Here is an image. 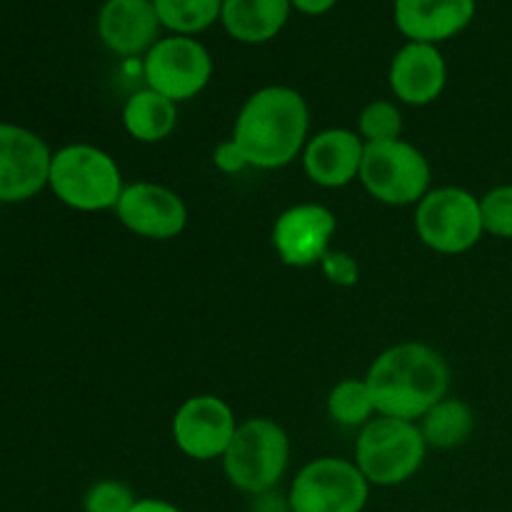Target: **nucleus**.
Listing matches in <instances>:
<instances>
[{
	"mask_svg": "<svg viewBox=\"0 0 512 512\" xmlns=\"http://www.w3.org/2000/svg\"><path fill=\"white\" fill-rule=\"evenodd\" d=\"M378 415L418 423L448 398L450 368L443 355L423 343H400L380 353L365 375Z\"/></svg>",
	"mask_w": 512,
	"mask_h": 512,
	"instance_id": "obj_1",
	"label": "nucleus"
},
{
	"mask_svg": "<svg viewBox=\"0 0 512 512\" xmlns=\"http://www.w3.org/2000/svg\"><path fill=\"white\" fill-rule=\"evenodd\" d=\"M310 110L288 85H268L250 95L235 118L233 140L250 168L275 170L293 163L308 145Z\"/></svg>",
	"mask_w": 512,
	"mask_h": 512,
	"instance_id": "obj_2",
	"label": "nucleus"
},
{
	"mask_svg": "<svg viewBox=\"0 0 512 512\" xmlns=\"http://www.w3.org/2000/svg\"><path fill=\"white\" fill-rule=\"evenodd\" d=\"M48 188L68 208L98 213L115 210L125 185L118 163L105 150L75 143L53 153Z\"/></svg>",
	"mask_w": 512,
	"mask_h": 512,
	"instance_id": "obj_3",
	"label": "nucleus"
},
{
	"mask_svg": "<svg viewBox=\"0 0 512 512\" xmlns=\"http://www.w3.org/2000/svg\"><path fill=\"white\" fill-rule=\"evenodd\" d=\"M290 465V438L275 420L248 418L238 423L223 455L225 478L248 495H263L278 488Z\"/></svg>",
	"mask_w": 512,
	"mask_h": 512,
	"instance_id": "obj_4",
	"label": "nucleus"
},
{
	"mask_svg": "<svg viewBox=\"0 0 512 512\" xmlns=\"http://www.w3.org/2000/svg\"><path fill=\"white\" fill-rule=\"evenodd\" d=\"M425 453L428 445L418 423L378 415L360 430L355 465L370 485L393 488L423 468Z\"/></svg>",
	"mask_w": 512,
	"mask_h": 512,
	"instance_id": "obj_5",
	"label": "nucleus"
},
{
	"mask_svg": "<svg viewBox=\"0 0 512 512\" xmlns=\"http://www.w3.org/2000/svg\"><path fill=\"white\" fill-rule=\"evenodd\" d=\"M418 238L430 250L443 255H460L473 250L483 238L480 198L465 188L428 190L415 210Z\"/></svg>",
	"mask_w": 512,
	"mask_h": 512,
	"instance_id": "obj_6",
	"label": "nucleus"
},
{
	"mask_svg": "<svg viewBox=\"0 0 512 512\" xmlns=\"http://www.w3.org/2000/svg\"><path fill=\"white\" fill-rule=\"evenodd\" d=\"M360 183L385 205H413L428 195L430 163L413 143H365Z\"/></svg>",
	"mask_w": 512,
	"mask_h": 512,
	"instance_id": "obj_7",
	"label": "nucleus"
},
{
	"mask_svg": "<svg viewBox=\"0 0 512 512\" xmlns=\"http://www.w3.org/2000/svg\"><path fill=\"white\" fill-rule=\"evenodd\" d=\"M370 483L355 460L318 458L305 465L290 485L293 512H363Z\"/></svg>",
	"mask_w": 512,
	"mask_h": 512,
	"instance_id": "obj_8",
	"label": "nucleus"
},
{
	"mask_svg": "<svg viewBox=\"0 0 512 512\" xmlns=\"http://www.w3.org/2000/svg\"><path fill=\"white\" fill-rule=\"evenodd\" d=\"M145 88L165 95L173 103L195 98L213 78V58L200 40L190 35L160 38L145 53Z\"/></svg>",
	"mask_w": 512,
	"mask_h": 512,
	"instance_id": "obj_9",
	"label": "nucleus"
},
{
	"mask_svg": "<svg viewBox=\"0 0 512 512\" xmlns=\"http://www.w3.org/2000/svg\"><path fill=\"white\" fill-rule=\"evenodd\" d=\"M53 153L40 135L0 123V203H23L48 188Z\"/></svg>",
	"mask_w": 512,
	"mask_h": 512,
	"instance_id": "obj_10",
	"label": "nucleus"
},
{
	"mask_svg": "<svg viewBox=\"0 0 512 512\" xmlns=\"http://www.w3.org/2000/svg\"><path fill=\"white\" fill-rule=\"evenodd\" d=\"M238 430L233 408L218 395H193L173 415V440L188 458L208 463L223 460Z\"/></svg>",
	"mask_w": 512,
	"mask_h": 512,
	"instance_id": "obj_11",
	"label": "nucleus"
},
{
	"mask_svg": "<svg viewBox=\"0 0 512 512\" xmlns=\"http://www.w3.org/2000/svg\"><path fill=\"white\" fill-rule=\"evenodd\" d=\"M338 230L333 210L318 203L293 205L273 225V248L290 268H310L323 263L330 240Z\"/></svg>",
	"mask_w": 512,
	"mask_h": 512,
	"instance_id": "obj_12",
	"label": "nucleus"
},
{
	"mask_svg": "<svg viewBox=\"0 0 512 512\" xmlns=\"http://www.w3.org/2000/svg\"><path fill=\"white\" fill-rule=\"evenodd\" d=\"M115 215L138 238H178L188 225V208L175 190L158 183L125 185Z\"/></svg>",
	"mask_w": 512,
	"mask_h": 512,
	"instance_id": "obj_13",
	"label": "nucleus"
},
{
	"mask_svg": "<svg viewBox=\"0 0 512 512\" xmlns=\"http://www.w3.org/2000/svg\"><path fill=\"white\" fill-rule=\"evenodd\" d=\"M475 10V0H395L393 18L408 43L440 45L463 33Z\"/></svg>",
	"mask_w": 512,
	"mask_h": 512,
	"instance_id": "obj_14",
	"label": "nucleus"
},
{
	"mask_svg": "<svg viewBox=\"0 0 512 512\" xmlns=\"http://www.w3.org/2000/svg\"><path fill=\"white\" fill-rule=\"evenodd\" d=\"M153 0H105L98 13V35L105 48L123 58L145 55L160 40Z\"/></svg>",
	"mask_w": 512,
	"mask_h": 512,
	"instance_id": "obj_15",
	"label": "nucleus"
},
{
	"mask_svg": "<svg viewBox=\"0 0 512 512\" xmlns=\"http://www.w3.org/2000/svg\"><path fill=\"white\" fill-rule=\"evenodd\" d=\"M388 83L400 103L418 108L435 103L448 85V65L438 45L405 43L390 63Z\"/></svg>",
	"mask_w": 512,
	"mask_h": 512,
	"instance_id": "obj_16",
	"label": "nucleus"
},
{
	"mask_svg": "<svg viewBox=\"0 0 512 512\" xmlns=\"http://www.w3.org/2000/svg\"><path fill=\"white\" fill-rule=\"evenodd\" d=\"M365 140L348 128H328L313 135L303 150L305 175L320 188H345L360 178Z\"/></svg>",
	"mask_w": 512,
	"mask_h": 512,
	"instance_id": "obj_17",
	"label": "nucleus"
},
{
	"mask_svg": "<svg viewBox=\"0 0 512 512\" xmlns=\"http://www.w3.org/2000/svg\"><path fill=\"white\" fill-rule=\"evenodd\" d=\"M293 13L290 0H223L225 33L238 43L260 45L278 38Z\"/></svg>",
	"mask_w": 512,
	"mask_h": 512,
	"instance_id": "obj_18",
	"label": "nucleus"
},
{
	"mask_svg": "<svg viewBox=\"0 0 512 512\" xmlns=\"http://www.w3.org/2000/svg\"><path fill=\"white\" fill-rule=\"evenodd\" d=\"M123 125L140 143H160L178 125V103L155 90H135L123 105Z\"/></svg>",
	"mask_w": 512,
	"mask_h": 512,
	"instance_id": "obj_19",
	"label": "nucleus"
},
{
	"mask_svg": "<svg viewBox=\"0 0 512 512\" xmlns=\"http://www.w3.org/2000/svg\"><path fill=\"white\" fill-rule=\"evenodd\" d=\"M418 425L428 448L450 450L468 443L475 430V415L463 400L443 398L418 420Z\"/></svg>",
	"mask_w": 512,
	"mask_h": 512,
	"instance_id": "obj_20",
	"label": "nucleus"
},
{
	"mask_svg": "<svg viewBox=\"0 0 512 512\" xmlns=\"http://www.w3.org/2000/svg\"><path fill=\"white\" fill-rule=\"evenodd\" d=\"M160 25L170 35H198L213 28L223 13V0H153Z\"/></svg>",
	"mask_w": 512,
	"mask_h": 512,
	"instance_id": "obj_21",
	"label": "nucleus"
},
{
	"mask_svg": "<svg viewBox=\"0 0 512 512\" xmlns=\"http://www.w3.org/2000/svg\"><path fill=\"white\" fill-rule=\"evenodd\" d=\"M378 413L368 383L358 378L340 380L328 395V415L343 428H365Z\"/></svg>",
	"mask_w": 512,
	"mask_h": 512,
	"instance_id": "obj_22",
	"label": "nucleus"
},
{
	"mask_svg": "<svg viewBox=\"0 0 512 512\" xmlns=\"http://www.w3.org/2000/svg\"><path fill=\"white\" fill-rule=\"evenodd\" d=\"M360 138L365 143H388V140H400L403 133V113L390 100H373L363 108L358 118Z\"/></svg>",
	"mask_w": 512,
	"mask_h": 512,
	"instance_id": "obj_23",
	"label": "nucleus"
},
{
	"mask_svg": "<svg viewBox=\"0 0 512 512\" xmlns=\"http://www.w3.org/2000/svg\"><path fill=\"white\" fill-rule=\"evenodd\" d=\"M485 233L512 240V185H498L480 198Z\"/></svg>",
	"mask_w": 512,
	"mask_h": 512,
	"instance_id": "obj_24",
	"label": "nucleus"
},
{
	"mask_svg": "<svg viewBox=\"0 0 512 512\" xmlns=\"http://www.w3.org/2000/svg\"><path fill=\"white\" fill-rule=\"evenodd\" d=\"M138 498L133 490L118 480H100L85 493L83 510L85 512H133Z\"/></svg>",
	"mask_w": 512,
	"mask_h": 512,
	"instance_id": "obj_25",
	"label": "nucleus"
},
{
	"mask_svg": "<svg viewBox=\"0 0 512 512\" xmlns=\"http://www.w3.org/2000/svg\"><path fill=\"white\" fill-rule=\"evenodd\" d=\"M320 265H323L325 275L338 285H353L358 280V265L345 253H328Z\"/></svg>",
	"mask_w": 512,
	"mask_h": 512,
	"instance_id": "obj_26",
	"label": "nucleus"
},
{
	"mask_svg": "<svg viewBox=\"0 0 512 512\" xmlns=\"http://www.w3.org/2000/svg\"><path fill=\"white\" fill-rule=\"evenodd\" d=\"M213 163H215V168L223 170V173H228V175L240 173V170L250 168L248 158H245V153H243V150H240V145L235 143L233 138L223 140V143H220L218 148H215Z\"/></svg>",
	"mask_w": 512,
	"mask_h": 512,
	"instance_id": "obj_27",
	"label": "nucleus"
},
{
	"mask_svg": "<svg viewBox=\"0 0 512 512\" xmlns=\"http://www.w3.org/2000/svg\"><path fill=\"white\" fill-rule=\"evenodd\" d=\"M250 512H293L290 510L288 495H280L275 490L263 495H255L253 505H250Z\"/></svg>",
	"mask_w": 512,
	"mask_h": 512,
	"instance_id": "obj_28",
	"label": "nucleus"
},
{
	"mask_svg": "<svg viewBox=\"0 0 512 512\" xmlns=\"http://www.w3.org/2000/svg\"><path fill=\"white\" fill-rule=\"evenodd\" d=\"M290 3H293V10H298V13L318 18V15L330 13L338 5V0H290Z\"/></svg>",
	"mask_w": 512,
	"mask_h": 512,
	"instance_id": "obj_29",
	"label": "nucleus"
},
{
	"mask_svg": "<svg viewBox=\"0 0 512 512\" xmlns=\"http://www.w3.org/2000/svg\"><path fill=\"white\" fill-rule=\"evenodd\" d=\"M133 512H183L178 505L168 503V500H158V498H143L138 500Z\"/></svg>",
	"mask_w": 512,
	"mask_h": 512,
	"instance_id": "obj_30",
	"label": "nucleus"
}]
</instances>
